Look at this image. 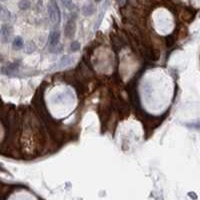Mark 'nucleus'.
<instances>
[{
    "label": "nucleus",
    "instance_id": "f257e3e1",
    "mask_svg": "<svg viewBox=\"0 0 200 200\" xmlns=\"http://www.w3.org/2000/svg\"><path fill=\"white\" fill-rule=\"evenodd\" d=\"M48 13H49L50 19L53 23L58 24L60 22V10L55 0H50L48 3Z\"/></svg>",
    "mask_w": 200,
    "mask_h": 200
},
{
    "label": "nucleus",
    "instance_id": "f03ea898",
    "mask_svg": "<svg viewBox=\"0 0 200 200\" xmlns=\"http://www.w3.org/2000/svg\"><path fill=\"white\" fill-rule=\"evenodd\" d=\"M73 17H71V19L68 21L67 25L65 27V35L69 38H72L75 34V30H76V25H75V17L74 15H72Z\"/></svg>",
    "mask_w": 200,
    "mask_h": 200
},
{
    "label": "nucleus",
    "instance_id": "7ed1b4c3",
    "mask_svg": "<svg viewBox=\"0 0 200 200\" xmlns=\"http://www.w3.org/2000/svg\"><path fill=\"white\" fill-rule=\"evenodd\" d=\"M11 35V27L8 25H3L0 29V39L3 42H8L9 37Z\"/></svg>",
    "mask_w": 200,
    "mask_h": 200
},
{
    "label": "nucleus",
    "instance_id": "20e7f679",
    "mask_svg": "<svg viewBox=\"0 0 200 200\" xmlns=\"http://www.w3.org/2000/svg\"><path fill=\"white\" fill-rule=\"evenodd\" d=\"M59 38H60V32L58 30H53L51 31L50 35H49V43L51 46H56L59 42Z\"/></svg>",
    "mask_w": 200,
    "mask_h": 200
},
{
    "label": "nucleus",
    "instance_id": "39448f33",
    "mask_svg": "<svg viewBox=\"0 0 200 200\" xmlns=\"http://www.w3.org/2000/svg\"><path fill=\"white\" fill-rule=\"evenodd\" d=\"M23 45H24V42H23V39H22L21 37L18 36V37H16V38L13 40L12 46H13L14 49H16V50L21 49V48L23 47Z\"/></svg>",
    "mask_w": 200,
    "mask_h": 200
},
{
    "label": "nucleus",
    "instance_id": "423d86ee",
    "mask_svg": "<svg viewBox=\"0 0 200 200\" xmlns=\"http://www.w3.org/2000/svg\"><path fill=\"white\" fill-rule=\"evenodd\" d=\"M95 11L94 6L92 4H87L83 7V14L86 16H90L91 14H93V12Z\"/></svg>",
    "mask_w": 200,
    "mask_h": 200
},
{
    "label": "nucleus",
    "instance_id": "0eeeda50",
    "mask_svg": "<svg viewBox=\"0 0 200 200\" xmlns=\"http://www.w3.org/2000/svg\"><path fill=\"white\" fill-rule=\"evenodd\" d=\"M18 6L21 10H26L30 7V1L29 0H20L18 3Z\"/></svg>",
    "mask_w": 200,
    "mask_h": 200
},
{
    "label": "nucleus",
    "instance_id": "6e6552de",
    "mask_svg": "<svg viewBox=\"0 0 200 200\" xmlns=\"http://www.w3.org/2000/svg\"><path fill=\"white\" fill-rule=\"evenodd\" d=\"M70 48H71V51H77L79 50L80 48V43L78 41H73L70 45Z\"/></svg>",
    "mask_w": 200,
    "mask_h": 200
},
{
    "label": "nucleus",
    "instance_id": "1a4fd4ad",
    "mask_svg": "<svg viewBox=\"0 0 200 200\" xmlns=\"http://www.w3.org/2000/svg\"><path fill=\"white\" fill-rule=\"evenodd\" d=\"M117 2H118V4L120 6H123L125 4V0H117Z\"/></svg>",
    "mask_w": 200,
    "mask_h": 200
},
{
    "label": "nucleus",
    "instance_id": "9d476101",
    "mask_svg": "<svg viewBox=\"0 0 200 200\" xmlns=\"http://www.w3.org/2000/svg\"><path fill=\"white\" fill-rule=\"evenodd\" d=\"M2 9H3V8H2L1 6H0V12H1V11H2Z\"/></svg>",
    "mask_w": 200,
    "mask_h": 200
},
{
    "label": "nucleus",
    "instance_id": "9b49d317",
    "mask_svg": "<svg viewBox=\"0 0 200 200\" xmlns=\"http://www.w3.org/2000/svg\"><path fill=\"white\" fill-rule=\"evenodd\" d=\"M95 1H96V2H100V1H101V0H95Z\"/></svg>",
    "mask_w": 200,
    "mask_h": 200
},
{
    "label": "nucleus",
    "instance_id": "f8f14e48",
    "mask_svg": "<svg viewBox=\"0 0 200 200\" xmlns=\"http://www.w3.org/2000/svg\"><path fill=\"white\" fill-rule=\"evenodd\" d=\"M1 1H6V0H1Z\"/></svg>",
    "mask_w": 200,
    "mask_h": 200
},
{
    "label": "nucleus",
    "instance_id": "ddd939ff",
    "mask_svg": "<svg viewBox=\"0 0 200 200\" xmlns=\"http://www.w3.org/2000/svg\"><path fill=\"white\" fill-rule=\"evenodd\" d=\"M0 60H1V56H0Z\"/></svg>",
    "mask_w": 200,
    "mask_h": 200
}]
</instances>
